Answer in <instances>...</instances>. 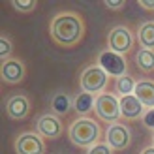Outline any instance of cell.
I'll use <instances>...</instances> for the list:
<instances>
[{
  "label": "cell",
  "instance_id": "13",
  "mask_svg": "<svg viewBox=\"0 0 154 154\" xmlns=\"http://www.w3.org/2000/svg\"><path fill=\"white\" fill-rule=\"evenodd\" d=\"M134 94L137 96V100H139L145 107L152 109V107H154V81H150V79L137 81Z\"/></svg>",
  "mask_w": 154,
  "mask_h": 154
},
{
  "label": "cell",
  "instance_id": "23",
  "mask_svg": "<svg viewBox=\"0 0 154 154\" xmlns=\"http://www.w3.org/2000/svg\"><path fill=\"white\" fill-rule=\"evenodd\" d=\"M143 124L147 126V128H150V130H154V107L152 109H149V111H145V115H143Z\"/></svg>",
  "mask_w": 154,
  "mask_h": 154
},
{
  "label": "cell",
  "instance_id": "24",
  "mask_svg": "<svg viewBox=\"0 0 154 154\" xmlns=\"http://www.w3.org/2000/svg\"><path fill=\"white\" fill-rule=\"evenodd\" d=\"M139 4L143 10H147V11H154V0H139Z\"/></svg>",
  "mask_w": 154,
  "mask_h": 154
},
{
  "label": "cell",
  "instance_id": "1",
  "mask_svg": "<svg viewBox=\"0 0 154 154\" xmlns=\"http://www.w3.org/2000/svg\"><path fill=\"white\" fill-rule=\"evenodd\" d=\"M87 34V23L85 17L77 11H58L49 21V36L53 43L62 49H73L83 43Z\"/></svg>",
  "mask_w": 154,
  "mask_h": 154
},
{
  "label": "cell",
  "instance_id": "5",
  "mask_svg": "<svg viewBox=\"0 0 154 154\" xmlns=\"http://www.w3.org/2000/svg\"><path fill=\"white\" fill-rule=\"evenodd\" d=\"M94 109H96L98 119L107 122V124H115V122H119V119H120L119 100L111 94H107V92H102V94L96 96Z\"/></svg>",
  "mask_w": 154,
  "mask_h": 154
},
{
  "label": "cell",
  "instance_id": "18",
  "mask_svg": "<svg viewBox=\"0 0 154 154\" xmlns=\"http://www.w3.org/2000/svg\"><path fill=\"white\" fill-rule=\"evenodd\" d=\"M135 79L132 75H120L117 77V81H115V90L119 92L120 96H128V94H134V90H135Z\"/></svg>",
  "mask_w": 154,
  "mask_h": 154
},
{
  "label": "cell",
  "instance_id": "21",
  "mask_svg": "<svg viewBox=\"0 0 154 154\" xmlns=\"http://www.w3.org/2000/svg\"><path fill=\"white\" fill-rule=\"evenodd\" d=\"M102 4L105 6V10H109V11H119L126 6V0H103Z\"/></svg>",
  "mask_w": 154,
  "mask_h": 154
},
{
  "label": "cell",
  "instance_id": "22",
  "mask_svg": "<svg viewBox=\"0 0 154 154\" xmlns=\"http://www.w3.org/2000/svg\"><path fill=\"white\" fill-rule=\"evenodd\" d=\"M88 154H113V149L107 143H96L94 147H90Z\"/></svg>",
  "mask_w": 154,
  "mask_h": 154
},
{
  "label": "cell",
  "instance_id": "16",
  "mask_svg": "<svg viewBox=\"0 0 154 154\" xmlns=\"http://www.w3.org/2000/svg\"><path fill=\"white\" fill-rule=\"evenodd\" d=\"M137 40L141 43V49L154 51V21H147L139 26Z\"/></svg>",
  "mask_w": 154,
  "mask_h": 154
},
{
  "label": "cell",
  "instance_id": "7",
  "mask_svg": "<svg viewBox=\"0 0 154 154\" xmlns=\"http://www.w3.org/2000/svg\"><path fill=\"white\" fill-rule=\"evenodd\" d=\"M36 132L43 139L55 141L64 134V124L60 120V117H57L53 113H45L42 117H38V120H36Z\"/></svg>",
  "mask_w": 154,
  "mask_h": 154
},
{
  "label": "cell",
  "instance_id": "4",
  "mask_svg": "<svg viewBox=\"0 0 154 154\" xmlns=\"http://www.w3.org/2000/svg\"><path fill=\"white\" fill-rule=\"evenodd\" d=\"M134 43H135V36L128 26H115L107 34V47L117 55L126 57L134 49Z\"/></svg>",
  "mask_w": 154,
  "mask_h": 154
},
{
  "label": "cell",
  "instance_id": "2",
  "mask_svg": "<svg viewBox=\"0 0 154 154\" xmlns=\"http://www.w3.org/2000/svg\"><path fill=\"white\" fill-rule=\"evenodd\" d=\"M68 135H70V141L73 145H77V147H94L100 141L102 130H100V124L96 120L81 117L70 124Z\"/></svg>",
  "mask_w": 154,
  "mask_h": 154
},
{
  "label": "cell",
  "instance_id": "12",
  "mask_svg": "<svg viewBox=\"0 0 154 154\" xmlns=\"http://www.w3.org/2000/svg\"><path fill=\"white\" fill-rule=\"evenodd\" d=\"M119 105H120V117H124L126 120H137L145 115V105L137 100L135 94L122 96L119 100Z\"/></svg>",
  "mask_w": 154,
  "mask_h": 154
},
{
  "label": "cell",
  "instance_id": "11",
  "mask_svg": "<svg viewBox=\"0 0 154 154\" xmlns=\"http://www.w3.org/2000/svg\"><path fill=\"white\" fill-rule=\"evenodd\" d=\"M6 115L11 120H25L30 115V100L26 94H11L6 102Z\"/></svg>",
  "mask_w": 154,
  "mask_h": 154
},
{
  "label": "cell",
  "instance_id": "10",
  "mask_svg": "<svg viewBox=\"0 0 154 154\" xmlns=\"http://www.w3.org/2000/svg\"><path fill=\"white\" fill-rule=\"evenodd\" d=\"M105 139H107V145H109L113 150H124V149L130 147L132 134H130L128 126H124L122 122H115V124H111L107 128Z\"/></svg>",
  "mask_w": 154,
  "mask_h": 154
},
{
  "label": "cell",
  "instance_id": "15",
  "mask_svg": "<svg viewBox=\"0 0 154 154\" xmlns=\"http://www.w3.org/2000/svg\"><path fill=\"white\" fill-rule=\"evenodd\" d=\"M94 103H96L94 94H88V92H83V90L73 98V109L77 115H88L94 109Z\"/></svg>",
  "mask_w": 154,
  "mask_h": 154
},
{
  "label": "cell",
  "instance_id": "9",
  "mask_svg": "<svg viewBox=\"0 0 154 154\" xmlns=\"http://www.w3.org/2000/svg\"><path fill=\"white\" fill-rule=\"evenodd\" d=\"M98 66L107 73V75H113V77H120V75H126L128 70V62L122 55H117L113 51H102L98 57Z\"/></svg>",
  "mask_w": 154,
  "mask_h": 154
},
{
  "label": "cell",
  "instance_id": "6",
  "mask_svg": "<svg viewBox=\"0 0 154 154\" xmlns=\"http://www.w3.org/2000/svg\"><path fill=\"white\" fill-rule=\"evenodd\" d=\"M15 154H45V143L43 137L38 132H25L17 135L13 143Z\"/></svg>",
  "mask_w": 154,
  "mask_h": 154
},
{
  "label": "cell",
  "instance_id": "19",
  "mask_svg": "<svg viewBox=\"0 0 154 154\" xmlns=\"http://www.w3.org/2000/svg\"><path fill=\"white\" fill-rule=\"evenodd\" d=\"M10 6H13V10L19 13H32L36 11L38 2L36 0H10Z\"/></svg>",
  "mask_w": 154,
  "mask_h": 154
},
{
  "label": "cell",
  "instance_id": "14",
  "mask_svg": "<svg viewBox=\"0 0 154 154\" xmlns=\"http://www.w3.org/2000/svg\"><path fill=\"white\" fill-rule=\"evenodd\" d=\"M51 111L53 115H57V117H66L68 113H70V109L73 107V102L70 100V96L66 94V92L58 90L55 92V94L51 96Z\"/></svg>",
  "mask_w": 154,
  "mask_h": 154
},
{
  "label": "cell",
  "instance_id": "17",
  "mask_svg": "<svg viewBox=\"0 0 154 154\" xmlns=\"http://www.w3.org/2000/svg\"><path fill=\"white\" fill-rule=\"evenodd\" d=\"M135 62H137V68L145 73H152L154 72V51H149V49H139L135 55Z\"/></svg>",
  "mask_w": 154,
  "mask_h": 154
},
{
  "label": "cell",
  "instance_id": "3",
  "mask_svg": "<svg viewBox=\"0 0 154 154\" xmlns=\"http://www.w3.org/2000/svg\"><path fill=\"white\" fill-rule=\"evenodd\" d=\"M107 83H109V75H107L98 64H90L81 72L79 77V87L83 92H88V94H102L105 90Z\"/></svg>",
  "mask_w": 154,
  "mask_h": 154
},
{
  "label": "cell",
  "instance_id": "26",
  "mask_svg": "<svg viewBox=\"0 0 154 154\" xmlns=\"http://www.w3.org/2000/svg\"><path fill=\"white\" fill-rule=\"evenodd\" d=\"M152 141H154V139H152ZM152 147H154V145H152Z\"/></svg>",
  "mask_w": 154,
  "mask_h": 154
},
{
  "label": "cell",
  "instance_id": "20",
  "mask_svg": "<svg viewBox=\"0 0 154 154\" xmlns=\"http://www.w3.org/2000/svg\"><path fill=\"white\" fill-rule=\"evenodd\" d=\"M11 51H13V43H11V40L8 38L6 34H2L0 36V60H8L10 58V55H11Z\"/></svg>",
  "mask_w": 154,
  "mask_h": 154
},
{
  "label": "cell",
  "instance_id": "25",
  "mask_svg": "<svg viewBox=\"0 0 154 154\" xmlns=\"http://www.w3.org/2000/svg\"><path fill=\"white\" fill-rule=\"evenodd\" d=\"M141 154H154V147H147V149H145Z\"/></svg>",
  "mask_w": 154,
  "mask_h": 154
},
{
  "label": "cell",
  "instance_id": "8",
  "mask_svg": "<svg viewBox=\"0 0 154 154\" xmlns=\"http://www.w3.org/2000/svg\"><path fill=\"white\" fill-rule=\"evenodd\" d=\"M26 77V66L21 58H8L0 64V79L4 85H21Z\"/></svg>",
  "mask_w": 154,
  "mask_h": 154
}]
</instances>
